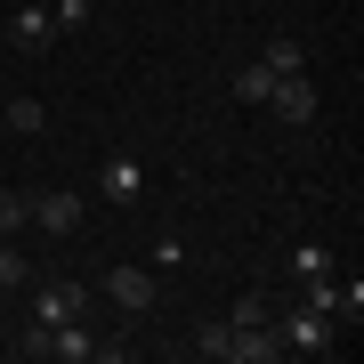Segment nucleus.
I'll list each match as a JSON object with an SVG mask.
<instances>
[{
	"label": "nucleus",
	"mask_w": 364,
	"mask_h": 364,
	"mask_svg": "<svg viewBox=\"0 0 364 364\" xmlns=\"http://www.w3.org/2000/svg\"><path fill=\"white\" fill-rule=\"evenodd\" d=\"M275 332H284L291 356H332V348H340V324H332L324 308H291V316H275Z\"/></svg>",
	"instance_id": "nucleus-1"
},
{
	"label": "nucleus",
	"mask_w": 364,
	"mask_h": 364,
	"mask_svg": "<svg viewBox=\"0 0 364 364\" xmlns=\"http://www.w3.org/2000/svg\"><path fill=\"white\" fill-rule=\"evenodd\" d=\"M267 114L284 122V130H308V122L324 114V97H316V81H308V73H275V90H267Z\"/></svg>",
	"instance_id": "nucleus-2"
},
{
	"label": "nucleus",
	"mask_w": 364,
	"mask_h": 364,
	"mask_svg": "<svg viewBox=\"0 0 364 364\" xmlns=\"http://www.w3.org/2000/svg\"><path fill=\"white\" fill-rule=\"evenodd\" d=\"M105 299H114L122 316H154L162 284H154V275H146V267H114V275H105Z\"/></svg>",
	"instance_id": "nucleus-3"
},
{
	"label": "nucleus",
	"mask_w": 364,
	"mask_h": 364,
	"mask_svg": "<svg viewBox=\"0 0 364 364\" xmlns=\"http://www.w3.org/2000/svg\"><path fill=\"white\" fill-rule=\"evenodd\" d=\"M81 219H90V203H81L73 186H49V195H33V227H41V235H73Z\"/></svg>",
	"instance_id": "nucleus-4"
},
{
	"label": "nucleus",
	"mask_w": 364,
	"mask_h": 364,
	"mask_svg": "<svg viewBox=\"0 0 364 364\" xmlns=\"http://www.w3.org/2000/svg\"><path fill=\"white\" fill-rule=\"evenodd\" d=\"M73 316H90V284H41L33 324H73Z\"/></svg>",
	"instance_id": "nucleus-5"
},
{
	"label": "nucleus",
	"mask_w": 364,
	"mask_h": 364,
	"mask_svg": "<svg viewBox=\"0 0 364 364\" xmlns=\"http://www.w3.org/2000/svg\"><path fill=\"white\" fill-rule=\"evenodd\" d=\"M235 332V324H227ZM291 348H284V332L275 324H259V332H235V348H227V364H284Z\"/></svg>",
	"instance_id": "nucleus-6"
},
{
	"label": "nucleus",
	"mask_w": 364,
	"mask_h": 364,
	"mask_svg": "<svg viewBox=\"0 0 364 364\" xmlns=\"http://www.w3.org/2000/svg\"><path fill=\"white\" fill-rule=\"evenodd\" d=\"M0 33H9L16 41V49H49V41H57V25H49V9H33V0H25V9H9V25H0Z\"/></svg>",
	"instance_id": "nucleus-7"
},
{
	"label": "nucleus",
	"mask_w": 364,
	"mask_h": 364,
	"mask_svg": "<svg viewBox=\"0 0 364 364\" xmlns=\"http://www.w3.org/2000/svg\"><path fill=\"white\" fill-rule=\"evenodd\" d=\"M97 348H105V340L81 324V316H73V324H49V356H57V364H90Z\"/></svg>",
	"instance_id": "nucleus-8"
},
{
	"label": "nucleus",
	"mask_w": 364,
	"mask_h": 364,
	"mask_svg": "<svg viewBox=\"0 0 364 364\" xmlns=\"http://www.w3.org/2000/svg\"><path fill=\"white\" fill-rule=\"evenodd\" d=\"M259 65H267V73H308V41H291V33H275L267 49H259Z\"/></svg>",
	"instance_id": "nucleus-9"
},
{
	"label": "nucleus",
	"mask_w": 364,
	"mask_h": 364,
	"mask_svg": "<svg viewBox=\"0 0 364 364\" xmlns=\"http://www.w3.org/2000/svg\"><path fill=\"white\" fill-rule=\"evenodd\" d=\"M227 90L243 97V105H267V90H275V73L259 65V57H251V65H235V73H227Z\"/></svg>",
	"instance_id": "nucleus-10"
},
{
	"label": "nucleus",
	"mask_w": 364,
	"mask_h": 364,
	"mask_svg": "<svg viewBox=\"0 0 364 364\" xmlns=\"http://www.w3.org/2000/svg\"><path fill=\"white\" fill-rule=\"evenodd\" d=\"M227 324H235V332H259V324H275V299H267V291H243V299L227 308Z\"/></svg>",
	"instance_id": "nucleus-11"
},
{
	"label": "nucleus",
	"mask_w": 364,
	"mask_h": 364,
	"mask_svg": "<svg viewBox=\"0 0 364 364\" xmlns=\"http://www.w3.org/2000/svg\"><path fill=\"white\" fill-rule=\"evenodd\" d=\"M25 227H33V195H25V186H0V235L16 243Z\"/></svg>",
	"instance_id": "nucleus-12"
},
{
	"label": "nucleus",
	"mask_w": 364,
	"mask_h": 364,
	"mask_svg": "<svg viewBox=\"0 0 364 364\" xmlns=\"http://www.w3.org/2000/svg\"><path fill=\"white\" fill-rule=\"evenodd\" d=\"M9 130L16 138H41V130H49V105H41V97H9Z\"/></svg>",
	"instance_id": "nucleus-13"
},
{
	"label": "nucleus",
	"mask_w": 364,
	"mask_h": 364,
	"mask_svg": "<svg viewBox=\"0 0 364 364\" xmlns=\"http://www.w3.org/2000/svg\"><path fill=\"white\" fill-rule=\"evenodd\" d=\"M97 186H105V203H138V186H146V178H138V162H105V178H97Z\"/></svg>",
	"instance_id": "nucleus-14"
},
{
	"label": "nucleus",
	"mask_w": 364,
	"mask_h": 364,
	"mask_svg": "<svg viewBox=\"0 0 364 364\" xmlns=\"http://www.w3.org/2000/svg\"><path fill=\"white\" fill-rule=\"evenodd\" d=\"M227 348H235V332H227V316H210V324L195 332V356H210V364H227Z\"/></svg>",
	"instance_id": "nucleus-15"
},
{
	"label": "nucleus",
	"mask_w": 364,
	"mask_h": 364,
	"mask_svg": "<svg viewBox=\"0 0 364 364\" xmlns=\"http://www.w3.org/2000/svg\"><path fill=\"white\" fill-rule=\"evenodd\" d=\"M33 284V267H25V251L9 243V235H0V291H25Z\"/></svg>",
	"instance_id": "nucleus-16"
},
{
	"label": "nucleus",
	"mask_w": 364,
	"mask_h": 364,
	"mask_svg": "<svg viewBox=\"0 0 364 364\" xmlns=\"http://www.w3.org/2000/svg\"><path fill=\"white\" fill-rule=\"evenodd\" d=\"M291 275H299V284H316V275H332V251H324V243H299V251H291Z\"/></svg>",
	"instance_id": "nucleus-17"
},
{
	"label": "nucleus",
	"mask_w": 364,
	"mask_h": 364,
	"mask_svg": "<svg viewBox=\"0 0 364 364\" xmlns=\"http://www.w3.org/2000/svg\"><path fill=\"white\" fill-rule=\"evenodd\" d=\"M49 25H57V33H90V0H57Z\"/></svg>",
	"instance_id": "nucleus-18"
},
{
	"label": "nucleus",
	"mask_w": 364,
	"mask_h": 364,
	"mask_svg": "<svg viewBox=\"0 0 364 364\" xmlns=\"http://www.w3.org/2000/svg\"><path fill=\"white\" fill-rule=\"evenodd\" d=\"M16 356H25V364H41V356H49V324H25V340H16Z\"/></svg>",
	"instance_id": "nucleus-19"
},
{
	"label": "nucleus",
	"mask_w": 364,
	"mask_h": 364,
	"mask_svg": "<svg viewBox=\"0 0 364 364\" xmlns=\"http://www.w3.org/2000/svg\"><path fill=\"white\" fill-rule=\"evenodd\" d=\"M0 186H9V170H0Z\"/></svg>",
	"instance_id": "nucleus-20"
},
{
	"label": "nucleus",
	"mask_w": 364,
	"mask_h": 364,
	"mask_svg": "<svg viewBox=\"0 0 364 364\" xmlns=\"http://www.w3.org/2000/svg\"><path fill=\"white\" fill-rule=\"evenodd\" d=\"M0 25H9V9H0Z\"/></svg>",
	"instance_id": "nucleus-21"
}]
</instances>
